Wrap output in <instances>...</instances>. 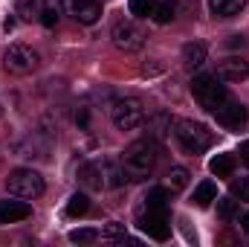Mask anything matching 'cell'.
Returning a JSON list of instances; mask_svg holds the SVG:
<instances>
[{
    "mask_svg": "<svg viewBox=\"0 0 249 247\" xmlns=\"http://www.w3.org/2000/svg\"><path fill=\"white\" fill-rule=\"evenodd\" d=\"M157 160H160L157 143H154V140H136V143H130V145L124 148V154H122L119 163H122L124 175H127L130 181H142V178H148V175L154 172Z\"/></svg>",
    "mask_w": 249,
    "mask_h": 247,
    "instance_id": "cell-1",
    "label": "cell"
},
{
    "mask_svg": "<svg viewBox=\"0 0 249 247\" xmlns=\"http://www.w3.org/2000/svg\"><path fill=\"white\" fill-rule=\"evenodd\" d=\"M81 184H87L90 189H110V186H122L124 184V169L122 163L113 160H96V163H84L78 169Z\"/></svg>",
    "mask_w": 249,
    "mask_h": 247,
    "instance_id": "cell-2",
    "label": "cell"
},
{
    "mask_svg": "<svg viewBox=\"0 0 249 247\" xmlns=\"http://www.w3.org/2000/svg\"><path fill=\"white\" fill-rule=\"evenodd\" d=\"M191 93H194V99L200 102V108H206V111H212V114H214L220 105L229 102V90H226V84H220V79L212 76V73H200V76H194V82H191Z\"/></svg>",
    "mask_w": 249,
    "mask_h": 247,
    "instance_id": "cell-3",
    "label": "cell"
},
{
    "mask_svg": "<svg viewBox=\"0 0 249 247\" xmlns=\"http://www.w3.org/2000/svg\"><path fill=\"white\" fill-rule=\"evenodd\" d=\"M174 137L180 140V145L186 151H191V154H203L214 143V134L203 123H194V120H174Z\"/></svg>",
    "mask_w": 249,
    "mask_h": 247,
    "instance_id": "cell-4",
    "label": "cell"
},
{
    "mask_svg": "<svg viewBox=\"0 0 249 247\" xmlns=\"http://www.w3.org/2000/svg\"><path fill=\"white\" fill-rule=\"evenodd\" d=\"M6 189H9V195H15V198L32 201V198H41V195H44V178H41L35 169H15V172H9V178H6Z\"/></svg>",
    "mask_w": 249,
    "mask_h": 247,
    "instance_id": "cell-5",
    "label": "cell"
},
{
    "mask_svg": "<svg viewBox=\"0 0 249 247\" xmlns=\"http://www.w3.org/2000/svg\"><path fill=\"white\" fill-rule=\"evenodd\" d=\"M110 120L119 131H133L139 125H145V108L139 99L127 96V99H116L113 108H110Z\"/></svg>",
    "mask_w": 249,
    "mask_h": 247,
    "instance_id": "cell-6",
    "label": "cell"
},
{
    "mask_svg": "<svg viewBox=\"0 0 249 247\" xmlns=\"http://www.w3.org/2000/svg\"><path fill=\"white\" fill-rule=\"evenodd\" d=\"M38 64H41V56L32 47H26V44H12L3 53V67L9 73H15V76H26L32 70H38Z\"/></svg>",
    "mask_w": 249,
    "mask_h": 247,
    "instance_id": "cell-7",
    "label": "cell"
},
{
    "mask_svg": "<svg viewBox=\"0 0 249 247\" xmlns=\"http://www.w3.org/2000/svg\"><path fill=\"white\" fill-rule=\"evenodd\" d=\"M110 38H113V44L124 50V53H136V50H142V44H145V32H142V26L136 23V21H116L113 23V29H110Z\"/></svg>",
    "mask_w": 249,
    "mask_h": 247,
    "instance_id": "cell-8",
    "label": "cell"
},
{
    "mask_svg": "<svg viewBox=\"0 0 249 247\" xmlns=\"http://www.w3.org/2000/svg\"><path fill=\"white\" fill-rule=\"evenodd\" d=\"M139 230H142L148 239H154V242H165V239L171 236L168 212H154V209H148V212L139 218Z\"/></svg>",
    "mask_w": 249,
    "mask_h": 247,
    "instance_id": "cell-9",
    "label": "cell"
},
{
    "mask_svg": "<svg viewBox=\"0 0 249 247\" xmlns=\"http://www.w3.org/2000/svg\"><path fill=\"white\" fill-rule=\"evenodd\" d=\"M214 117H217V123L223 125V128H229V131H241L249 120L247 108H244L241 102H232V99H229L226 105H220V108L214 111Z\"/></svg>",
    "mask_w": 249,
    "mask_h": 247,
    "instance_id": "cell-10",
    "label": "cell"
},
{
    "mask_svg": "<svg viewBox=\"0 0 249 247\" xmlns=\"http://www.w3.org/2000/svg\"><path fill=\"white\" fill-rule=\"evenodd\" d=\"M67 9L78 23H96L102 18V3L99 0H67Z\"/></svg>",
    "mask_w": 249,
    "mask_h": 247,
    "instance_id": "cell-11",
    "label": "cell"
},
{
    "mask_svg": "<svg viewBox=\"0 0 249 247\" xmlns=\"http://www.w3.org/2000/svg\"><path fill=\"white\" fill-rule=\"evenodd\" d=\"M220 82H244L249 76V64L244 59H238V56H232V59H223V62L217 64V73H214Z\"/></svg>",
    "mask_w": 249,
    "mask_h": 247,
    "instance_id": "cell-12",
    "label": "cell"
},
{
    "mask_svg": "<svg viewBox=\"0 0 249 247\" xmlns=\"http://www.w3.org/2000/svg\"><path fill=\"white\" fill-rule=\"evenodd\" d=\"M32 215V206L20 198V201H0V224H18L26 221Z\"/></svg>",
    "mask_w": 249,
    "mask_h": 247,
    "instance_id": "cell-13",
    "label": "cell"
},
{
    "mask_svg": "<svg viewBox=\"0 0 249 247\" xmlns=\"http://www.w3.org/2000/svg\"><path fill=\"white\" fill-rule=\"evenodd\" d=\"M247 6V0H209V12L214 18H235L241 15Z\"/></svg>",
    "mask_w": 249,
    "mask_h": 247,
    "instance_id": "cell-14",
    "label": "cell"
},
{
    "mask_svg": "<svg viewBox=\"0 0 249 247\" xmlns=\"http://www.w3.org/2000/svg\"><path fill=\"white\" fill-rule=\"evenodd\" d=\"M168 201H171V192L165 186H154L145 195V206L154 209V212H168Z\"/></svg>",
    "mask_w": 249,
    "mask_h": 247,
    "instance_id": "cell-15",
    "label": "cell"
},
{
    "mask_svg": "<svg viewBox=\"0 0 249 247\" xmlns=\"http://www.w3.org/2000/svg\"><path fill=\"white\" fill-rule=\"evenodd\" d=\"M203 62H206V44L203 41H188L186 47H183V64H186L188 70H194Z\"/></svg>",
    "mask_w": 249,
    "mask_h": 247,
    "instance_id": "cell-16",
    "label": "cell"
},
{
    "mask_svg": "<svg viewBox=\"0 0 249 247\" xmlns=\"http://www.w3.org/2000/svg\"><path fill=\"white\" fill-rule=\"evenodd\" d=\"M209 172L217 175V178H229V175L235 172V157H232V154H217V157H212V160H209Z\"/></svg>",
    "mask_w": 249,
    "mask_h": 247,
    "instance_id": "cell-17",
    "label": "cell"
},
{
    "mask_svg": "<svg viewBox=\"0 0 249 247\" xmlns=\"http://www.w3.org/2000/svg\"><path fill=\"white\" fill-rule=\"evenodd\" d=\"M191 201L197 204V206H209L212 201H217V186L212 184V181H203V184L194 186V195H191Z\"/></svg>",
    "mask_w": 249,
    "mask_h": 247,
    "instance_id": "cell-18",
    "label": "cell"
},
{
    "mask_svg": "<svg viewBox=\"0 0 249 247\" xmlns=\"http://www.w3.org/2000/svg\"><path fill=\"white\" fill-rule=\"evenodd\" d=\"M44 9H47V0H18V15H20V21L41 18Z\"/></svg>",
    "mask_w": 249,
    "mask_h": 247,
    "instance_id": "cell-19",
    "label": "cell"
},
{
    "mask_svg": "<svg viewBox=\"0 0 249 247\" xmlns=\"http://www.w3.org/2000/svg\"><path fill=\"white\" fill-rule=\"evenodd\" d=\"M241 212V201L238 198H217V218L220 221H235V215Z\"/></svg>",
    "mask_w": 249,
    "mask_h": 247,
    "instance_id": "cell-20",
    "label": "cell"
},
{
    "mask_svg": "<svg viewBox=\"0 0 249 247\" xmlns=\"http://www.w3.org/2000/svg\"><path fill=\"white\" fill-rule=\"evenodd\" d=\"M87 209H90V201H87V195L75 192V195H72V198L67 201V209H64V212H67L70 218H78V215H84Z\"/></svg>",
    "mask_w": 249,
    "mask_h": 247,
    "instance_id": "cell-21",
    "label": "cell"
},
{
    "mask_svg": "<svg viewBox=\"0 0 249 247\" xmlns=\"http://www.w3.org/2000/svg\"><path fill=\"white\" fill-rule=\"evenodd\" d=\"M174 0H162V3H157L154 6V21L157 23H171L174 21Z\"/></svg>",
    "mask_w": 249,
    "mask_h": 247,
    "instance_id": "cell-22",
    "label": "cell"
},
{
    "mask_svg": "<svg viewBox=\"0 0 249 247\" xmlns=\"http://www.w3.org/2000/svg\"><path fill=\"white\" fill-rule=\"evenodd\" d=\"M130 6V15H136V18H148V15H154V0H130L127 3Z\"/></svg>",
    "mask_w": 249,
    "mask_h": 247,
    "instance_id": "cell-23",
    "label": "cell"
},
{
    "mask_svg": "<svg viewBox=\"0 0 249 247\" xmlns=\"http://www.w3.org/2000/svg\"><path fill=\"white\" fill-rule=\"evenodd\" d=\"M96 239H99V233L90 230V227H81V230H72V233H70V242H75V245H90V242H96Z\"/></svg>",
    "mask_w": 249,
    "mask_h": 247,
    "instance_id": "cell-24",
    "label": "cell"
},
{
    "mask_svg": "<svg viewBox=\"0 0 249 247\" xmlns=\"http://www.w3.org/2000/svg\"><path fill=\"white\" fill-rule=\"evenodd\" d=\"M229 189H232V198H238V201H249V178H235Z\"/></svg>",
    "mask_w": 249,
    "mask_h": 247,
    "instance_id": "cell-25",
    "label": "cell"
},
{
    "mask_svg": "<svg viewBox=\"0 0 249 247\" xmlns=\"http://www.w3.org/2000/svg\"><path fill=\"white\" fill-rule=\"evenodd\" d=\"M168 178H171V186H174V189H183V186L188 184V169H183V166H174Z\"/></svg>",
    "mask_w": 249,
    "mask_h": 247,
    "instance_id": "cell-26",
    "label": "cell"
},
{
    "mask_svg": "<svg viewBox=\"0 0 249 247\" xmlns=\"http://www.w3.org/2000/svg\"><path fill=\"white\" fill-rule=\"evenodd\" d=\"M105 236H107V239H122V236H124V224H119V221H110V224L105 227Z\"/></svg>",
    "mask_w": 249,
    "mask_h": 247,
    "instance_id": "cell-27",
    "label": "cell"
},
{
    "mask_svg": "<svg viewBox=\"0 0 249 247\" xmlns=\"http://www.w3.org/2000/svg\"><path fill=\"white\" fill-rule=\"evenodd\" d=\"M41 23H44L47 29H53V26L58 23V12H55V9H44V15H41Z\"/></svg>",
    "mask_w": 249,
    "mask_h": 247,
    "instance_id": "cell-28",
    "label": "cell"
},
{
    "mask_svg": "<svg viewBox=\"0 0 249 247\" xmlns=\"http://www.w3.org/2000/svg\"><path fill=\"white\" fill-rule=\"evenodd\" d=\"M241 160L249 166V140H244V143H241Z\"/></svg>",
    "mask_w": 249,
    "mask_h": 247,
    "instance_id": "cell-29",
    "label": "cell"
},
{
    "mask_svg": "<svg viewBox=\"0 0 249 247\" xmlns=\"http://www.w3.org/2000/svg\"><path fill=\"white\" fill-rule=\"evenodd\" d=\"M241 227H244V230L249 233V209L244 212V215H241Z\"/></svg>",
    "mask_w": 249,
    "mask_h": 247,
    "instance_id": "cell-30",
    "label": "cell"
},
{
    "mask_svg": "<svg viewBox=\"0 0 249 247\" xmlns=\"http://www.w3.org/2000/svg\"><path fill=\"white\" fill-rule=\"evenodd\" d=\"M75 120H78V125H87V111H81V114H78Z\"/></svg>",
    "mask_w": 249,
    "mask_h": 247,
    "instance_id": "cell-31",
    "label": "cell"
}]
</instances>
